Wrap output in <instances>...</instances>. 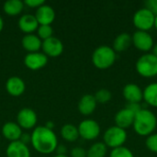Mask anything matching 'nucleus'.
<instances>
[{
    "instance_id": "1",
    "label": "nucleus",
    "mask_w": 157,
    "mask_h": 157,
    "mask_svg": "<svg viewBox=\"0 0 157 157\" xmlns=\"http://www.w3.org/2000/svg\"><path fill=\"white\" fill-rule=\"evenodd\" d=\"M30 143L37 152L44 155L52 154L58 146L55 133L45 126H39L34 129L30 135Z\"/></svg>"
},
{
    "instance_id": "2",
    "label": "nucleus",
    "mask_w": 157,
    "mask_h": 157,
    "mask_svg": "<svg viewBox=\"0 0 157 157\" xmlns=\"http://www.w3.org/2000/svg\"><path fill=\"white\" fill-rule=\"evenodd\" d=\"M132 127L138 135L148 137L154 133L157 127L155 114L149 109H143L135 115Z\"/></svg>"
},
{
    "instance_id": "3",
    "label": "nucleus",
    "mask_w": 157,
    "mask_h": 157,
    "mask_svg": "<svg viewBox=\"0 0 157 157\" xmlns=\"http://www.w3.org/2000/svg\"><path fill=\"white\" fill-rule=\"evenodd\" d=\"M117 53L112 47L107 45H101L98 47L92 54L93 64L100 70L109 69L116 62Z\"/></svg>"
},
{
    "instance_id": "4",
    "label": "nucleus",
    "mask_w": 157,
    "mask_h": 157,
    "mask_svg": "<svg viewBox=\"0 0 157 157\" xmlns=\"http://www.w3.org/2000/svg\"><path fill=\"white\" fill-rule=\"evenodd\" d=\"M135 68L143 77H155L157 75V58L153 53H144L137 60Z\"/></svg>"
},
{
    "instance_id": "5",
    "label": "nucleus",
    "mask_w": 157,
    "mask_h": 157,
    "mask_svg": "<svg viewBox=\"0 0 157 157\" xmlns=\"http://www.w3.org/2000/svg\"><path fill=\"white\" fill-rule=\"evenodd\" d=\"M127 132L124 129H121L118 126H112L109 127L103 135L104 144L107 147H109L111 149L119 148L123 146L127 140Z\"/></svg>"
},
{
    "instance_id": "6",
    "label": "nucleus",
    "mask_w": 157,
    "mask_h": 157,
    "mask_svg": "<svg viewBox=\"0 0 157 157\" xmlns=\"http://www.w3.org/2000/svg\"><path fill=\"white\" fill-rule=\"evenodd\" d=\"M155 15L146 7L137 10L132 17L134 27L141 31H148L154 28Z\"/></svg>"
},
{
    "instance_id": "7",
    "label": "nucleus",
    "mask_w": 157,
    "mask_h": 157,
    "mask_svg": "<svg viewBox=\"0 0 157 157\" xmlns=\"http://www.w3.org/2000/svg\"><path fill=\"white\" fill-rule=\"evenodd\" d=\"M77 129L79 136L86 141L97 139L100 133L99 124L94 120H85L81 121Z\"/></svg>"
},
{
    "instance_id": "8",
    "label": "nucleus",
    "mask_w": 157,
    "mask_h": 157,
    "mask_svg": "<svg viewBox=\"0 0 157 157\" xmlns=\"http://www.w3.org/2000/svg\"><path fill=\"white\" fill-rule=\"evenodd\" d=\"M132 41L136 49L146 53L151 51L155 45L154 39L148 31L136 30L132 36Z\"/></svg>"
},
{
    "instance_id": "9",
    "label": "nucleus",
    "mask_w": 157,
    "mask_h": 157,
    "mask_svg": "<svg viewBox=\"0 0 157 157\" xmlns=\"http://www.w3.org/2000/svg\"><path fill=\"white\" fill-rule=\"evenodd\" d=\"M17 121L20 128L26 130L32 129L37 123V114L33 109L29 108L22 109L17 113Z\"/></svg>"
},
{
    "instance_id": "10",
    "label": "nucleus",
    "mask_w": 157,
    "mask_h": 157,
    "mask_svg": "<svg viewBox=\"0 0 157 157\" xmlns=\"http://www.w3.org/2000/svg\"><path fill=\"white\" fill-rule=\"evenodd\" d=\"M41 49L43 51V53L46 56L57 57L63 53V44L59 39L52 36V37L42 41Z\"/></svg>"
},
{
    "instance_id": "11",
    "label": "nucleus",
    "mask_w": 157,
    "mask_h": 157,
    "mask_svg": "<svg viewBox=\"0 0 157 157\" xmlns=\"http://www.w3.org/2000/svg\"><path fill=\"white\" fill-rule=\"evenodd\" d=\"M48 63V56L43 52H30L24 58V63L27 68L30 70H40L43 68Z\"/></svg>"
},
{
    "instance_id": "12",
    "label": "nucleus",
    "mask_w": 157,
    "mask_h": 157,
    "mask_svg": "<svg viewBox=\"0 0 157 157\" xmlns=\"http://www.w3.org/2000/svg\"><path fill=\"white\" fill-rule=\"evenodd\" d=\"M122 94L128 103H141L144 98L143 89L136 84H127L122 89Z\"/></svg>"
},
{
    "instance_id": "13",
    "label": "nucleus",
    "mask_w": 157,
    "mask_h": 157,
    "mask_svg": "<svg viewBox=\"0 0 157 157\" xmlns=\"http://www.w3.org/2000/svg\"><path fill=\"white\" fill-rule=\"evenodd\" d=\"M35 17L39 25H51L55 18V12L49 5H42L37 8Z\"/></svg>"
},
{
    "instance_id": "14",
    "label": "nucleus",
    "mask_w": 157,
    "mask_h": 157,
    "mask_svg": "<svg viewBox=\"0 0 157 157\" xmlns=\"http://www.w3.org/2000/svg\"><path fill=\"white\" fill-rule=\"evenodd\" d=\"M134 118H135V114L131 110H129L128 109L124 108L117 112L114 121L116 126L126 130L127 128H130L131 126L133 125Z\"/></svg>"
},
{
    "instance_id": "15",
    "label": "nucleus",
    "mask_w": 157,
    "mask_h": 157,
    "mask_svg": "<svg viewBox=\"0 0 157 157\" xmlns=\"http://www.w3.org/2000/svg\"><path fill=\"white\" fill-rule=\"evenodd\" d=\"M7 157H30V152L27 144L20 141L12 142L6 148Z\"/></svg>"
},
{
    "instance_id": "16",
    "label": "nucleus",
    "mask_w": 157,
    "mask_h": 157,
    "mask_svg": "<svg viewBox=\"0 0 157 157\" xmlns=\"http://www.w3.org/2000/svg\"><path fill=\"white\" fill-rule=\"evenodd\" d=\"M26 86L24 81L17 76L10 77L6 83V89L10 96L13 97H19L25 91Z\"/></svg>"
},
{
    "instance_id": "17",
    "label": "nucleus",
    "mask_w": 157,
    "mask_h": 157,
    "mask_svg": "<svg viewBox=\"0 0 157 157\" xmlns=\"http://www.w3.org/2000/svg\"><path fill=\"white\" fill-rule=\"evenodd\" d=\"M97 104L98 103L93 95L90 94L84 95L78 102V110L82 115L85 116L91 115L95 111L97 108Z\"/></svg>"
},
{
    "instance_id": "18",
    "label": "nucleus",
    "mask_w": 157,
    "mask_h": 157,
    "mask_svg": "<svg viewBox=\"0 0 157 157\" xmlns=\"http://www.w3.org/2000/svg\"><path fill=\"white\" fill-rule=\"evenodd\" d=\"M2 133L6 140L12 143L20 140V137L22 135V131L17 123L9 121L4 124L2 128Z\"/></svg>"
},
{
    "instance_id": "19",
    "label": "nucleus",
    "mask_w": 157,
    "mask_h": 157,
    "mask_svg": "<svg viewBox=\"0 0 157 157\" xmlns=\"http://www.w3.org/2000/svg\"><path fill=\"white\" fill-rule=\"evenodd\" d=\"M18 28L19 29L26 33V34H31L39 28V23L33 15L26 14L23 15L19 20H18Z\"/></svg>"
},
{
    "instance_id": "20",
    "label": "nucleus",
    "mask_w": 157,
    "mask_h": 157,
    "mask_svg": "<svg viewBox=\"0 0 157 157\" xmlns=\"http://www.w3.org/2000/svg\"><path fill=\"white\" fill-rule=\"evenodd\" d=\"M132 44V35L129 33H121L119 34L113 40L112 49L115 51L116 53L118 52H123L126 50L130 48V46Z\"/></svg>"
},
{
    "instance_id": "21",
    "label": "nucleus",
    "mask_w": 157,
    "mask_h": 157,
    "mask_svg": "<svg viewBox=\"0 0 157 157\" xmlns=\"http://www.w3.org/2000/svg\"><path fill=\"white\" fill-rule=\"evenodd\" d=\"M21 43L23 48L28 51L29 53H30L38 52V51L41 48L42 41L38 36L34 34H26L21 40Z\"/></svg>"
},
{
    "instance_id": "22",
    "label": "nucleus",
    "mask_w": 157,
    "mask_h": 157,
    "mask_svg": "<svg viewBox=\"0 0 157 157\" xmlns=\"http://www.w3.org/2000/svg\"><path fill=\"white\" fill-rule=\"evenodd\" d=\"M144 100L149 106L157 108V83H152L145 86L143 90Z\"/></svg>"
},
{
    "instance_id": "23",
    "label": "nucleus",
    "mask_w": 157,
    "mask_h": 157,
    "mask_svg": "<svg viewBox=\"0 0 157 157\" xmlns=\"http://www.w3.org/2000/svg\"><path fill=\"white\" fill-rule=\"evenodd\" d=\"M24 7V3L20 0H8L5 2L3 9L4 12L8 16L19 15Z\"/></svg>"
},
{
    "instance_id": "24",
    "label": "nucleus",
    "mask_w": 157,
    "mask_h": 157,
    "mask_svg": "<svg viewBox=\"0 0 157 157\" xmlns=\"http://www.w3.org/2000/svg\"><path fill=\"white\" fill-rule=\"evenodd\" d=\"M61 135L63 140H65L69 143L75 142L79 138L78 129H77V127H75L73 124H70V123L65 124L63 126V128L61 130Z\"/></svg>"
},
{
    "instance_id": "25",
    "label": "nucleus",
    "mask_w": 157,
    "mask_h": 157,
    "mask_svg": "<svg viewBox=\"0 0 157 157\" xmlns=\"http://www.w3.org/2000/svg\"><path fill=\"white\" fill-rule=\"evenodd\" d=\"M108 147L104 143H95L86 151V157H105L107 155Z\"/></svg>"
},
{
    "instance_id": "26",
    "label": "nucleus",
    "mask_w": 157,
    "mask_h": 157,
    "mask_svg": "<svg viewBox=\"0 0 157 157\" xmlns=\"http://www.w3.org/2000/svg\"><path fill=\"white\" fill-rule=\"evenodd\" d=\"M111 97H112V95H111L110 91L106 89V88L99 89L94 95V98H95L97 103H99V104H106V103H108L111 99Z\"/></svg>"
},
{
    "instance_id": "27",
    "label": "nucleus",
    "mask_w": 157,
    "mask_h": 157,
    "mask_svg": "<svg viewBox=\"0 0 157 157\" xmlns=\"http://www.w3.org/2000/svg\"><path fill=\"white\" fill-rule=\"evenodd\" d=\"M38 37L40 40H47L51 37H52V28L51 27V25H40L38 28Z\"/></svg>"
},
{
    "instance_id": "28",
    "label": "nucleus",
    "mask_w": 157,
    "mask_h": 157,
    "mask_svg": "<svg viewBox=\"0 0 157 157\" xmlns=\"http://www.w3.org/2000/svg\"><path fill=\"white\" fill-rule=\"evenodd\" d=\"M109 157H134V155L129 148L121 146L119 148L112 149Z\"/></svg>"
},
{
    "instance_id": "29",
    "label": "nucleus",
    "mask_w": 157,
    "mask_h": 157,
    "mask_svg": "<svg viewBox=\"0 0 157 157\" xmlns=\"http://www.w3.org/2000/svg\"><path fill=\"white\" fill-rule=\"evenodd\" d=\"M146 147L149 151L157 154V133H153L146 138Z\"/></svg>"
},
{
    "instance_id": "30",
    "label": "nucleus",
    "mask_w": 157,
    "mask_h": 157,
    "mask_svg": "<svg viewBox=\"0 0 157 157\" xmlns=\"http://www.w3.org/2000/svg\"><path fill=\"white\" fill-rule=\"evenodd\" d=\"M72 157H86V151L82 147H75L71 150Z\"/></svg>"
},
{
    "instance_id": "31",
    "label": "nucleus",
    "mask_w": 157,
    "mask_h": 157,
    "mask_svg": "<svg viewBox=\"0 0 157 157\" xmlns=\"http://www.w3.org/2000/svg\"><path fill=\"white\" fill-rule=\"evenodd\" d=\"M125 108L128 109L129 110H131L132 112H133L135 115L139 111H141L143 109V108H142V106H141L140 103H127V105H126Z\"/></svg>"
},
{
    "instance_id": "32",
    "label": "nucleus",
    "mask_w": 157,
    "mask_h": 157,
    "mask_svg": "<svg viewBox=\"0 0 157 157\" xmlns=\"http://www.w3.org/2000/svg\"><path fill=\"white\" fill-rule=\"evenodd\" d=\"M23 3L29 7H40L45 4L43 0H26Z\"/></svg>"
},
{
    "instance_id": "33",
    "label": "nucleus",
    "mask_w": 157,
    "mask_h": 157,
    "mask_svg": "<svg viewBox=\"0 0 157 157\" xmlns=\"http://www.w3.org/2000/svg\"><path fill=\"white\" fill-rule=\"evenodd\" d=\"M146 8L152 11L155 16L157 15V0H148L146 3Z\"/></svg>"
},
{
    "instance_id": "34",
    "label": "nucleus",
    "mask_w": 157,
    "mask_h": 157,
    "mask_svg": "<svg viewBox=\"0 0 157 157\" xmlns=\"http://www.w3.org/2000/svg\"><path fill=\"white\" fill-rule=\"evenodd\" d=\"M20 142H22L23 144H27L28 143H29L30 142V136L29 135V134H27V133H22V135H21V137H20V140H19Z\"/></svg>"
},
{
    "instance_id": "35",
    "label": "nucleus",
    "mask_w": 157,
    "mask_h": 157,
    "mask_svg": "<svg viewBox=\"0 0 157 157\" xmlns=\"http://www.w3.org/2000/svg\"><path fill=\"white\" fill-rule=\"evenodd\" d=\"M55 151H57L58 155H65L66 148H65V146H64V145H58Z\"/></svg>"
},
{
    "instance_id": "36",
    "label": "nucleus",
    "mask_w": 157,
    "mask_h": 157,
    "mask_svg": "<svg viewBox=\"0 0 157 157\" xmlns=\"http://www.w3.org/2000/svg\"><path fill=\"white\" fill-rule=\"evenodd\" d=\"M152 50H153V54L157 58V43H155V44L154 45V47H153Z\"/></svg>"
},
{
    "instance_id": "37",
    "label": "nucleus",
    "mask_w": 157,
    "mask_h": 157,
    "mask_svg": "<svg viewBox=\"0 0 157 157\" xmlns=\"http://www.w3.org/2000/svg\"><path fill=\"white\" fill-rule=\"evenodd\" d=\"M3 28H4V21H3V18H2V17L0 16V32L2 31Z\"/></svg>"
},
{
    "instance_id": "38",
    "label": "nucleus",
    "mask_w": 157,
    "mask_h": 157,
    "mask_svg": "<svg viewBox=\"0 0 157 157\" xmlns=\"http://www.w3.org/2000/svg\"><path fill=\"white\" fill-rule=\"evenodd\" d=\"M154 28H155L157 30V15L155 16V25H154Z\"/></svg>"
},
{
    "instance_id": "39",
    "label": "nucleus",
    "mask_w": 157,
    "mask_h": 157,
    "mask_svg": "<svg viewBox=\"0 0 157 157\" xmlns=\"http://www.w3.org/2000/svg\"><path fill=\"white\" fill-rule=\"evenodd\" d=\"M54 157H68V156H66V155H55Z\"/></svg>"
}]
</instances>
